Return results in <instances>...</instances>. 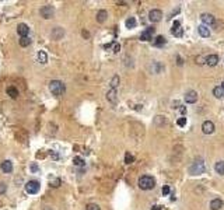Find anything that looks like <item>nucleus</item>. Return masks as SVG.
Returning <instances> with one entry per match:
<instances>
[{"label":"nucleus","instance_id":"nucleus-24","mask_svg":"<svg viewBox=\"0 0 224 210\" xmlns=\"http://www.w3.org/2000/svg\"><path fill=\"white\" fill-rule=\"evenodd\" d=\"M153 44H154V46H163V45L165 44V38L161 37V35H158L156 39H154Z\"/></svg>","mask_w":224,"mask_h":210},{"label":"nucleus","instance_id":"nucleus-31","mask_svg":"<svg viewBox=\"0 0 224 210\" xmlns=\"http://www.w3.org/2000/svg\"><path fill=\"white\" fill-rule=\"evenodd\" d=\"M86 210H101L100 206L95 205V203H88L87 206H86Z\"/></svg>","mask_w":224,"mask_h":210},{"label":"nucleus","instance_id":"nucleus-32","mask_svg":"<svg viewBox=\"0 0 224 210\" xmlns=\"http://www.w3.org/2000/svg\"><path fill=\"white\" fill-rule=\"evenodd\" d=\"M177 125L178 126H185L186 125V118H179L177 121Z\"/></svg>","mask_w":224,"mask_h":210},{"label":"nucleus","instance_id":"nucleus-30","mask_svg":"<svg viewBox=\"0 0 224 210\" xmlns=\"http://www.w3.org/2000/svg\"><path fill=\"white\" fill-rule=\"evenodd\" d=\"M60 184H62L60 178H55V179H52V182H50V186L58 188V186H60Z\"/></svg>","mask_w":224,"mask_h":210},{"label":"nucleus","instance_id":"nucleus-35","mask_svg":"<svg viewBox=\"0 0 224 210\" xmlns=\"http://www.w3.org/2000/svg\"><path fill=\"white\" fill-rule=\"evenodd\" d=\"M119 49H121V45H119V44H112V50H113V52L118 53Z\"/></svg>","mask_w":224,"mask_h":210},{"label":"nucleus","instance_id":"nucleus-11","mask_svg":"<svg viewBox=\"0 0 224 210\" xmlns=\"http://www.w3.org/2000/svg\"><path fill=\"white\" fill-rule=\"evenodd\" d=\"M0 168H2L3 172L10 174L11 171H13V163H11L10 160H4L2 164H0Z\"/></svg>","mask_w":224,"mask_h":210},{"label":"nucleus","instance_id":"nucleus-20","mask_svg":"<svg viewBox=\"0 0 224 210\" xmlns=\"http://www.w3.org/2000/svg\"><path fill=\"white\" fill-rule=\"evenodd\" d=\"M7 95H10L11 98H17L18 97V90H17L14 86L7 87Z\"/></svg>","mask_w":224,"mask_h":210},{"label":"nucleus","instance_id":"nucleus-22","mask_svg":"<svg viewBox=\"0 0 224 210\" xmlns=\"http://www.w3.org/2000/svg\"><path fill=\"white\" fill-rule=\"evenodd\" d=\"M107 17H108V13H107L105 10H100L97 13V21L98 23H104V21L107 20Z\"/></svg>","mask_w":224,"mask_h":210},{"label":"nucleus","instance_id":"nucleus-40","mask_svg":"<svg viewBox=\"0 0 224 210\" xmlns=\"http://www.w3.org/2000/svg\"><path fill=\"white\" fill-rule=\"evenodd\" d=\"M151 210H161V206L156 205V206H153V207H151Z\"/></svg>","mask_w":224,"mask_h":210},{"label":"nucleus","instance_id":"nucleus-17","mask_svg":"<svg viewBox=\"0 0 224 210\" xmlns=\"http://www.w3.org/2000/svg\"><path fill=\"white\" fill-rule=\"evenodd\" d=\"M206 63H207L209 66H216L217 63H219V56L217 55H209L207 58H206Z\"/></svg>","mask_w":224,"mask_h":210},{"label":"nucleus","instance_id":"nucleus-3","mask_svg":"<svg viewBox=\"0 0 224 210\" xmlns=\"http://www.w3.org/2000/svg\"><path fill=\"white\" fill-rule=\"evenodd\" d=\"M205 172V164H203L202 160L193 161L192 165L189 167V174L190 175H201V174Z\"/></svg>","mask_w":224,"mask_h":210},{"label":"nucleus","instance_id":"nucleus-19","mask_svg":"<svg viewBox=\"0 0 224 210\" xmlns=\"http://www.w3.org/2000/svg\"><path fill=\"white\" fill-rule=\"evenodd\" d=\"M213 95L216 98H223L224 97V88H223L221 86L214 87V88H213Z\"/></svg>","mask_w":224,"mask_h":210},{"label":"nucleus","instance_id":"nucleus-38","mask_svg":"<svg viewBox=\"0 0 224 210\" xmlns=\"http://www.w3.org/2000/svg\"><path fill=\"white\" fill-rule=\"evenodd\" d=\"M49 154H50V155H52V157H53V158H55V160H58V158H59V155H58V154H55V153H53V151H52V150H50V151H49Z\"/></svg>","mask_w":224,"mask_h":210},{"label":"nucleus","instance_id":"nucleus-7","mask_svg":"<svg viewBox=\"0 0 224 210\" xmlns=\"http://www.w3.org/2000/svg\"><path fill=\"white\" fill-rule=\"evenodd\" d=\"M196 101H198V92L196 91L190 90V91H188L185 94V102L186 104H195Z\"/></svg>","mask_w":224,"mask_h":210},{"label":"nucleus","instance_id":"nucleus-33","mask_svg":"<svg viewBox=\"0 0 224 210\" xmlns=\"http://www.w3.org/2000/svg\"><path fill=\"white\" fill-rule=\"evenodd\" d=\"M6 191H7V185H6L4 182H0V195L4 193Z\"/></svg>","mask_w":224,"mask_h":210},{"label":"nucleus","instance_id":"nucleus-12","mask_svg":"<svg viewBox=\"0 0 224 210\" xmlns=\"http://www.w3.org/2000/svg\"><path fill=\"white\" fill-rule=\"evenodd\" d=\"M17 32L21 35V38L28 37V32H29L28 25H27V24H18V25H17Z\"/></svg>","mask_w":224,"mask_h":210},{"label":"nucleus","instance_id":"nucleus-36","mask_svg":"<svg viewBox=\"0 0 224 210\" xmlns=\"http://www.w3.org/2000/svg\"><path fill=\"white\" fill-rule=\"evenodd\" d=\"M161 122H163V123H165V119H164L163 116H157V118H156V123H161Z\"/></svg>","mask_w":224,"mask_h":210},{"label":"nucleus","instance_id":"nucleus-2","mask_svg":"<svg viewBox=\"0 0 224 210\" xmlns=\"http://www.w3.org/2000/svg\"><path fill=\"white\" fill-rule=\"evenodd\" d=\"M156 185V179L150 175H143L139 178V188L143 191H150Z\"/></svg>","mask_w":224,"mask_h":210},{"label":"nucleus","instance_id":"nucleus-23","mask_svg":"<svg viewBox=\"0 0 224 210\" xmlns=\"http://www.w3.org/2000/svg\"><path fill=\"white\" fill-rule=\"evenodd\" d=\"M214 170H216L217 174H220V175H224V161H219V163H216V165H214Z\"/></svg>","mask_w":224,"mask_h":210},{"label":"nucleus","instance_id":"nucleus-34","mask_svg":"<svg viewBox=\"0 0 224 210\" xmlns=\"http://www.w3.org/2000/svg\"><path fill=\"white\" fill-rule=\"evenodd\" d=\"M169 191H171V189H169L168 185H164V186H163V195H164V196H167V195L169 193Z\"/></svg>","mask_w":224,"mask_h":210},{"label":"nucleus","instance_id":"nucleus-4","mask_svg":"<svg viewBox=\"0 0 224 210\" xmlns=\"http://www.w3.org/2000/svg\"><path fill=\"white\" fill-rule=\"evenodd\" d=\"M39 188H41V185H39V182L38 181H28L25 184V191L28 192L29 195H35V193H38L39 192Z\"/></svg>","mask_w":224,"mask_h":210},{"label":"nucleus","instance_id":"nucleus-9","mask_svg":"<svg viewBox=\"0 0 224 210\" xmlns=\"http://www.w3.org/2000/svg\"><path fill=\"white\" fill-rule=\"evenodd\" d=\"M63 35H65V29L62 28V27H55V28L52 29V39L59 41L63 38Z\"/></svg>","mask_w":224,"mask_h":210},{"label":"nucleus","instance_id":"nucleus-18","mask_svg":"<svg viewBox=\"0 0 224 210\" xmlns=\"http://www.w3.org/2000/svg\"><path fill=\"white\" fill-rule=\"evenodd\" d=\"M198 31H199V34H201L203 38L210 37V29H209L206 25H199L198 27Z\"/></svg>","mask_w":224,"mask_h":210},{"label":"nucleus","instance_id":"nucleus-6","mask_svg":"<svg viewBox=\"0 0 224 210\" xmlns=\"http://www.w3.org/2000/svg\"><path fill=\"white\" fill-rule=\"evenodd\" d=\"M161 18H163V11L158 10V8H153L148 13V20L151 23H158V21H161Z\"/></svg>","mask_w":224,"mask_h":210},{"label":"nucleus","instance_id":"nucleus-21","mask_svg":"<svg viewBox=\"0 0 224 210\" xmlns=\"http://www.w3.org/2000/svg\"><path fill=\"white\" fill-rule=\"evenodd\" d=\"M38 62L42 63V65L48 63V55L45 50H39V52H38Z\"/></svg>","mask_w":224,"mask_h":210},{"label":"nucleus","instance_id":"nucleus-26","mask_svg":"<svg viewBox=\"0 0 224 210\" xmlns=\"http://www.w3.org/2000/svg\"><path fill=\"white\" fill-rule=\"evenodd\" d=\"M29 44H31V38L29 37H23L21 39H20V46H23V48L28 46Z\"/></svg>","mask_w":224,"mask_h":210},{"label":"nucleus","instance_id":"nucleus-16","mask_svg":"<svg viewBox=\"0 0 224 210\" xmlns=\"http://www.w3.org/2000/svg\"><path fill=\"white\" fill-rule=\"evenodd\" d=\"M223 207V200L219 199V197H216V199H213L210 202V209L211 210H220Z\"/></svg>","mask_w":224,"mask_h":210},{"label":"nucleus","instance_id":"nucleus-27","mask_svg":"<svg viewBox=\"0 0 224 210\" xmlns=\"http://www.w3.org/2000/svg\"><path fill=\"white\" fill-rule=\"evenodd\" d=\"M73 163H74V165H77V167H84V160H83L81 157H74Z\"/></svg>","mask_w":224,"mask_h":210},{"label":"nucleus","instance_id":"nucleus-15","mask_svg":"<svg viewBox=\"0 0 224 210\" xmlns=\"http://www.w3.org/2000/svg\"><path fill=\"white\" fill-rule=\"evenodd\" d=\"M171 32L175 35V37H182V28H181V23H179V21H175L174 23Z\"/></svg>","mask_w":224,"mask_h":210},{"label":"nucleus","instance_id":"nucleus-41","mask_svg":"<svg viewBox=\"0 0 224 210\" xmlns=\"http://www.w3.org/2000/svg\"><path fill=\"white\" fill-rule=\"evenodd\" d=\"M221 87H223V88H224V81H223V84H221Z\"/></svg>","mask_w":224,"mask_h":210},{"label":"nucleus","instance_id":"nucleus-42","mask_svg":"<svg viewBox=\"0 0 224 210\" xmlns=\"http://www.w3.org/2000/svg\"><path fill=\"white\" fill-rule=\"evenodd\" d=\"M45 210H50V209H45Z\"/></svg>","mask_w":224,"mask_h":210},{"label":"nucleus","instance_id":"nucleus-14","mask_svg":"<svg viewBox=\"0 0 224 210\" xmlns=\"http://www.w3.org/2000/svg\"><path fill=\"white\" fill-rule=\"evenodd\" d=\"M116 95H118V94H116V90L111 88L108 91V94H107V100H108L111 104H116V102H118V97H116Z\"/></svg>","mask_w":224,"mask_h":210},{"label":"nucleus","instance_id":"nucleus-13","mask_svg":"<svg viewBox=\"0 0 224 210\" xmlns=\"http://www.w3.org/2000/svg\"><path fill=\"white\" fill-rule=\"evenodd\" d=\"M201 18H202L203 23H205L206 27H207V25H211V24H214V17L211 16V14H209V13H203L202 16H201Z\"/></svg>","mask_w":224,"mask_h":210},{"label":"nucleus","instance_id":"nucleus-37","mask_svg":"<svg viewBox=\"0 0 224 210\" xmlns=\"http://www.w3.org/2000/svg\"><path fill=\"white\" fill-rule=\"evenodd\" d=\"M38 170H39V168H38L37 164H31V171L32 172H35V171H38Z\"/></svg>","mask_w":224,"mask_h":210},{"label":"nucleus","instance_id":"nucleus-10","mask_svg":"<svg viewBox=\"0 0 224 210\" xmlns=\"http://www.w3.org/2000/svg\"><path fill=\"white\" fill-rule=\"evenodd\" d=\"M153 34H154V28H153V27H148L144 32H142V35H140V39H142V41H151V39H153Z\"/></svg>","mask_w":224,"mask_h":210},{"label":"nucleus","instance_id":"nucleus-29","mask_svg":"<svg viewBox=\"0 0 224 210\" xmlns=\"http://www.w3.org/2000/svg\"><path fill=\"white\" fill-rule=\"evenodd\" d=\"M134 161V157L132 154H130V153H126V154H125V163L126 164H132Z\"/></svg>","mask_w":224,"mask_h":210},{"label":"nucleus","instance_id":"nucleus-1","mask_svg":"<svg viewBox=\"0 0 224 210\" xmlns=\"http://www.w3.org/2000/svg\"><path fill=\"white\" fill-rule=\"evenodd\" d=\"M49 91L53 95H56V97H60V95H63L66 92V86L62 81H59V80H52L49 83Z\"/></svg>","mask_w":224,"mask_h":210},{"label":"nucleus","instance_id":"nucleus-28","mask_svg":"<svg viewBox=\"0 0 224 210\" xmlns=\"http://www.w3.org/2000/svg\"><path fill=\"white\" fill-rule=\"evenodd\" d=\"M119 86V76H113L111 80V88L116 90V87Z\"/></svg>","mask_w":224,"mask_h":210},{"label":"nucleus","instance_id":"nucleus-39","mask_svg":"<svg viewBox=\"0 0 224 210\" xmlns=\"http://www.w3.org/2000/svg\"><path fill=\"white\" fill-rule=\"evenodd\" d=\"M179 111H181V113H186V108L185 107H181L179 108Z\"/></svg>","mask_w":224,"mask_h":210},{"label":"nucleus","instance_id":"nucleus-5","mask_svg":"<svg viewBox=\"0 0 224 210\" xmlns=\"http://www.w3.org/2000/svg\"><path fill=\"white\" fill-rule=\"evenodd\" d=\"M39 14H41L42 18H46V20L48 18H53V16H55V8H53V6H50V4L44 6V7L41 8Z\"/></svg>","mask_w":224,"mask_h":210},{"label":"nucleus","instance_id":"nucleus-8","mask_svg":"<svg viewBox=\"0 0 224 210\" xmlns=\"http://www.w3.org/2000/svg\"><path fill=\"white\" fill-rule=\"evenodd\" d=\"M202 130L205 134H211L214 132V123L211 121H205L202 125Z\"/></svg>","mask_w":224,"mask_h":210},{"label":"nucleus","instance_id":"nucleus-25","mask_svg":"<svg viewBox=\"0 0 224 210\" xmlns=\"http://www.w3.org/2000/svg\"><path fill=\"white\" fill-rule=\"evenodd\" d=\"M125 24H126L128 28H134L137 23H136V18H134V17H129V18L126 20V23H125Z\"/></svg>","mask_w":224,"mask_h":210}]
</instances>
